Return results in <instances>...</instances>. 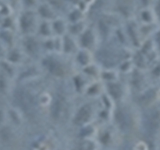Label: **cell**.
<instances>
[{
    "label": "cell",
    "mask_w": 160,
    "mask_h": 150,
    "mask_svg": "<svg viewBox=\"0 0 160 150\" xmlns=\"http://www.w3.org/2000/svg\"><path fill=\"white\" fill-rule=\"evenodd\" d=\"M13 97L16 103V107L23 113V115H27L28 117L33 116L36 110V100L31 92L25 89H17L14 92Z\"/></svg>",
    "instance_id": "cell-6"
},
{
    "label": "cell",
    "mask_w": 160,
    "mask_h": 150,
    "mask_svg": "<svg viewBox=\"0 0 160 150\" xmlns=\"http://www.w3.org/2000/svg\"><path fill=\"white\" fill-rule=\"evenodd\" d=\"M91 54L87 49L80 50V51L76 54V61L79 65H81L82 67H86L87 65L91 64Z\"/></svg>",
    "instance_id": "cell-17"
},
{
    "label": "cell",
    "mask_w": 160,
    "mask_h": 150,
    "mask_svg": "<svg viewBox=\"0 0 160 150\" xmlns=\"http://www.w3.org/2000/svg\"><path fill=\"white\" fill-rule=\"evenodd\" d=\"M130 100L139 110L160 103V84H151L143 91L131 95Z\"/></svg>",
    "instance_id": "cell-5"
},
{
    "label": "cell",
    "mask_w": 160,
    "mask_h": 150,
    "mask_svg": "<svg viewBox=\"0 0 160 150\" xmlns=\"http://www.w3.org/2000/svg\"><path fill=\"white\" fill-rule=\"evenodd\" d=\"M45 66L48 69L49 73H51L53 76L55 77H64L66 71H65V67L64 65L60 62L57 61L55 59H48L45 61Z\"/></svg>",
    "instance_id": "cell-12"
},
{
    "label": "cell",
    "mask_w": 160,
    "mask_h": 150,
    "mask_svg": "<svg viewBox=\"0 0 160 150\" xmlns=\"http://www.w3.org/2000/svg\"><path fill=\"white\" fill-rule=\"evenodd\" d=\"M67 109V100L64 96H59L55 97L51 103L49 105V115L52 120L54 121H59L61 119L64 114L65 110Z\"/></svg>",
    "instance_id": "cell-9"
},
{
    "label": "cell",
    "mask_w": 160,
    "mask_h": 150,
    "mask_svg": "<svg viewBox=\"0 0 160 150\" xmlns=\"http://www.w3.org/2000/svg\"><path fill=\"white\" fill-rule=\"evenodd\" d=\"M100 107L98 99H88L81 103L74 110L71 116V124L75 128H80L85 125L95 123L97 111Z\"/></svg>",
    "instance_id": "cell-3"
},
{
    "label": "cell",
    "mask_w": 160,
    "mask_h": 150,
    "mask_svg": "<svg viewBox=\"0 0 160 150\" xmlns=\"http://www.w3.org/2000/svg\"><path fill=\"white\" fill-rule=\"evenodd\" d=\"M72 84H73V89L76 94L79 95H83L85 90H86L87 86L89 85V83L92 81V80H88L89 78H87L86 76H83V75H75V76L72 78Z\"/></svg>",
    "instance_id": "cell-13"
},
{
    "label": "cell",
    "mask_w": 160,
    "mask_h": 150,
    "mask_svg": "<svg viewBox=\"0 0 160 150\" xmlns=\"http://www.w3.org/2000/svg\"><path fill=\"white\" fill-rule=\"evenodd\" d=\"M119 72L115 69H104L101 71L100 74V78L99 80L105 84V83H110V82H114L119 80Z\"/></svg>",
    "instance_id": "cell-15"
},
{
    "label": "cell",
    "mask_w": 160,
    "mask_h": 150,
    "mask_svg": "<svg viewBox=\"0 0 160 150\" xmlns=\"http://www.w3.org/2000/svg\"><path fill=\"white\" fill-rule=\"evenodd\" d=\"M14 137L13 125H9L5 123L0 127V140L3 143H9Z\"/></svg>",
    "instance_id": "cell-16"
},
{
    "label": "cell",
    "mask_w": 160,
    "mask_h": 150,
    "mask_svg": "<svg viewBox=\"0 0 160 150\" xmlns=\"http://www.w3.org/2000/svg\"><path fill=\"white\" fill-rule=\"evenodd\" d=\"M138 138L158 143L160 139V103L140 110Z\"/></svg>",
    "instance_id": "cell-2"
},
{
    "label": "cell",
    "mask_w": 160,
    "mask_h": 150,
    "mask_svg": "<svg viewBox=\"0 0 160 150\" xmlns=\"http://www.w3.org/2000/svg\"><path fill=\"white\" fill-rule=\"evenodd\" d=\"M157 144H158V146H159V148H160V139H159V141H158V143H157Z\"/></svg>",
    "instance_id": "cell-22"
},
{
    "label": "cell",
    "mask_w": 160,
    "mask_h": 150,
    "mask_svg": "<svg viewBox=\"0 0 160 150\" xmlns=\"http://www.w3.org/2000/svg\"><path fill=\"white\" fill-rule=\"evenodd\" d=\"M96 140L101 147V150H112L119 146L123 142L124 138L110 122L98 126Z\"/></svg>",
    "instance_id": "cell-4"
},
{
    "label": "cell",
    "mask_w": 160,
    "mask_h": 150,
    "mask_svg": "<svg viewBox=\"0 0 160 150\" xmlns=\"http://www.w3.org/2000/svg\"><path fill=\"white\" fill-rule=\"evenodd\" d=\"M7 118H9L11 125L13 126H20L23 123V113L16 106L9 107L7 110Z\"/></svg>",
    "instance_id": "cell-14"
},
{
    "label": "cell",
    "mask_w": 160,
    "mask_h": 150,
    "mask_svg": "<svg viewBox=\"0 0 160 150\" xmlns=\"http://www.w3.org/2000/svg\"><path fill=\"white\" fill-rule=\"evenodd\" d=\"M130 74L131 75H130V79L127 84L129 86L130 91H131V95L141 92L151 85L149 83V80L147 79V77L145 76L143 70L138 68L133 69L130 72Z\"/></svg>",
    "instance_id": "cell-8"
},
{
    "label": "cell",
    "mask_w": 160,
    "mask_h": 150,
    "mask_svg": "<svg viewBox=\"0 0 160 150\" xmlns=\"http://www.w3.org/2000/svg\"><path fill=\"white\" fill-rule=\"evenodd\" d=\"M105 93L111 98L114 103H121L127 101L131 98V91H130L127 82L117 80V81L105 83Z\"/></svg>",
    "instance_id": "cell-7"
},
{
    "label": "cell",
    "mask_w": 160,
    "mask_h": 150,
    "mask_svg": "<svg viewBox=\"0 0 160 150\" xmlns=\"http://www.w3.org/2000/svg\"><path fill=\"white\" fill-rule=\"evenodd\" d=\"M10 91V86L7 78H4L3 76H0V93L7 94Z\"/></svg>",
    "instance_id": "cell-19"
},
{
    "label": "cell",
    "mask_w": 160,
    "mask_h": 150,
    "mask_svg": "<svg viewBox=\"0 0 160 150\" xmlns=\"http://www.w3.org/2000/svg\"><path fill=\"white\" fill-rule=\"evenodd\" d=\"M147 150H160L157 143L155 142H148V149Z\"/></svg>",
    "instance_id": "cell-21"
},
{
    "label": "cell",
    "mask_w": 160,
    "mask_h": 150,
    "mask_svg": "<svg viewBox=\"0 0 160 150\" xmlns=\"http://www.w3.org/2000/svg\"><path fill=\"white\" fill-rule=\"evenodd\" d=\"M6 118H7V112L6 110L0 107V127L6 123Z\"/></svg>",
    "instance_id": "cell-20"
},
{
    "label": "cell",
    "mask_w": 160,
    "mask_h": 150,
    "mask_svg": "<svg viewBox=\"0 0 160 150\" xmlns=\"http://www.w3.org/2000/svg\"><path fill=\"white\" fill-rule=\"evenodd\" d=\"M135 139H124L123 142L117 146L116 148H114L112 150H136V147H135Z\"/></svg>",
    "instance_id": "cell-18"
},
{
    "label": "cell",
    "mask_w": 160,
    "mask_h": 150,
    "mask_svg": "<svg viewBox=\"0 0 160 150\" xmlns=\"http://www.w3.org/2000/svg\"><path fill=\"white\" fill-rule=\"evenodd\" d=\"M105 92L104 83L101 80H93L89 83L83 94L87 99H99V97Z\"/></svg>",
    "instance_id": "cell-10"
},
{
    "label": "cell",
    "mask_w": 160,
    "mask_h": 150,
    "mask_svg": "<svg viewBox=\"0 0 160 150\" xmlns=\"http://www.w3.org/2000/svg\"><path fill=\"white\" fill-rule=\"evenodd\" d=\"M139 122L140 110L131 102V100L115 104L111 123L124 139L138 138Z\"/></svg>",
    "instance_id": "cell-1"
},
{
    "label": "cell",
    "mask_w": 160,
    "mask_h": 150,
    "mask_svg": "<svg viewBox=\"0 0 160 150\" xmlns=\"http://www.w3.org/2000/svg\"><path fill=\"white\" fill-rule=\"evenodd\" d=\"M97 132H98V125L96 123H91L80 128H77L76 136L79 140L96 138Z\"/></svg>",
    "instance_id": "cell-11"
}]
</instances>
